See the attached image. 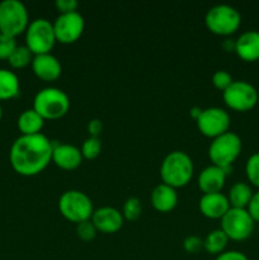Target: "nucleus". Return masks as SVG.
<instances>
[{"label": "nucleus", "instance_id": "obj_1", "mask_svg": "<svg viewBox=\"0 0 259 260\" xmlns=\"http://www.w3.org/2000/svg\"><path fill=\"white\" fill-rule=\"evenodd\" d=\"M53 144L43 134L20 135L10 146L9 161L17 174L35 177L52 161Z\"/></svg>", "mask_w": 259, "mask_h": 260}, {"label": "nucleus", "instance_id": "obj_2", "mask_svg": "<svg viewBox=\"0 0 259 260\" xmlns=\"http://www.w3.org/2000/svg\"><path fill=\"white\" fill-rule=\"evenodd\" d=\"M195 173L193 160L187 152L175 150L169 152L160 165V177L164 184L173 188L185 187Z\"/></svg>", "mask_w": 259, "mask_h": 260}, {"label": "nucleus", "instance_id": "obj_3", "mask_svg": "<svg viewBox=\"0 0 259 260\" xmlns=\"http://www.w3.org/2000/svg\"><path fill=\"white\" fill-rule=\"evenodd\" d=\"M33 109L43 119L62 118L70 109V98L62 89L47 86L38 91L33 98Z\"/></svg>", "mask_w": 259, "mask_h": 260}, {"label": "nucleus", "instance_id": "obj_4", "mask_svg": "<svg viewBox=\"0 0 259 260\" xmlns=\"http://www.w3.org/2000/svg\"><path fill=\"white\" fill-rule=\"evenodd\" d=\"M205 24L213 35L230 36L240 28L241 14L229 4L213 5L206 13Z\"/></svg>", "mask_w": 259, "mask_h": 260}, {"label": "nucleus", "instance_id": "obj_5", "mask_svg": "<svg viewBox=\"0 0 259 260\" xmlns=\"http://www.w3.org/2000/svg\"><path fill=\"white\" fill-rule=\"evenodd\" d=\"M243 150V142L235 132H226L211 141L208 147V157L216 167L230 169L233 162L240 155Z\"/></svg>", "mask_w": 259, "mask_h": 260}, {"label": "nucleus", "instance_id": "obj_6", "mask_svg": "<svg viewBox=\"0 0 259 260\" xmlns=\"http://www.w3.org/2000/svg\"><path fill=\"white\" fill-rule=\"evenodd\" d=\"M29 13L20 0H3L0 3V33L17 36L27 30Z\"/></svg>", "mask_w": 259, "mask_h": 260}, {"label": "nucleus", "instance_id": "obj_7", "mask_svg": "<svg viewBox=\"0 0 259 260\" xmlns=\"http://www.w3.org/2000/svg\"><path fill=\"white\" fill-rule=\"evenodd\" d=\"M58 211L66 220L78 225L83 221L90 220L94 207L89 196L81 190L70 189L63 192L58 198Z\"/></svg>", "mask_w": 259, "mask_h": 260}, {"label": "nucleus", "instance_id": "obj_8", "mask_svg": "<svg viewBox=\"0 0 259 260\" xmlns=\"http://www.w3.org/2000/svg\"><path fill=\"white\" fill-rule=\"evenodd\" d=\"M25 46L33 55L51 53L56 41L53 24L45 18H37L28 24L25 30Z\"/></svg>", "mask_w": 259, "mask_h": 260}, {"label": "nucleus", "instance_id": "obj_9", "mask_svg": "<svg viewBox=\"0 0 259 260\" xmlns=\"http://www.w3.org/2000/svg\"><path fill=\"white\" fill-rule=\"evenodd\" d=\"M254 226L255 221L251 218L246 208L231 207L221 218L220 229L225 233L229 240L244 241L250 238L254 231Z\"/></svg>", "mask_w": 259, "mask_h": 260}, {"label": "nucleus", "instance_id": "obj_10", "mask_svg": "<svg viewBox=\"0 0 259 260\" xmlns=\"http://www.w3.org/2000/svg\"><path fill=\"white\" fill-rule=\"evenodd\" d=\"M258 90L253 84L245 80H234L226 90L222 99L229 108L236 112H248L258 104Z\"/></svg>", "mask_w": 259, "mask_h": 260}, {"label": "nucleus", "instance_id": "obj_11", "mask_svg": "<svg viewBox=\"0 0 259 260\" xmlns=\"http://www.w3.org/2000/svg\"><path fill=\"white\" fill-rule=\"evenodd\" d=\"M197 128L203 136L216 139L221 135L230 131V114L220 107H210L201 112L200 117L196 119Z\"/></svg>", "mask_w": 259, "mask_h": 260}, {"label": "nucleus", "instance_id": "obj_12", "mask_svg": "<svg viewBox=\"0 0 259 260\" xmlns=\"http://www.w3.org/2000/svg\"><path fill=\"white\" fill-rule=\"evenodd\" d=\"M52 24L56 41L63 45L76 42L85 29V20L79 12L60 14Z\"/></svg>", "mask_w": 259, "mask_h": 260}, {"label": "nucleus", "instance_id": "obj_13", "mask_svg": "<svg viewBox=\"0 0 259 260\" xmlns=\"http://www.w3.org/2000/svg\"><path fill=\"white\" fill-rule=\"evenodd\" d=\"M90 220L98 230V233L102 234L117 233V231L121 230L124 222L121 211L114 207H109V206H104V207L94 210Z\"/></svg>", "mask_w": 259, "mask_h": 260}, {"label": "nucleus", "instance_id": "obj_14", "mask_svg": "<svg viewBox=\"0 0 259 260\" xmlns=\"http://www.w3.org/2000/svg\"><path fill=\"white\" fill-rule=\"evenodd\" d=\"M33 74L38 79L43 81H55L57 80L62 73V66L58 58L53 56L52 53H42V55H36L33 57L32 63Z\"/></svg>", "mask_w": 259, "mask_h": 260}, {"label": "nucleus", "instance_id": "obj_15", "mask_svg": "<svg viewBox=\"0 0 259 260\" xmlns=\"http://www.w3.org/2000/svg\"><path fill=\"white\" fill-rule=\"evenodd\" d=\"M229 169L208 165L198 175V188L202 190L203 194L208 193H218L225 187L226 178H228Z\"/></svg>", "mask_w": 259, "mask_h": 260}, {"label": "nucleus", "instance_id": "obj_16", "mask_svg": "<svg viewBox=\"0 0 259 260\" xmlns=\"http://www.w3.org/2000/svg\"><path fill=\"white\" fill-rule=\"evenodd\" d=\"M201 213L205 217L212 218V220H221L231 208L228 197L223 193H208L202 194L198 202Z\"/></svg>", "mask_w": 259, "mask_h": 260}, {"label": "nucleus", "instance_id": "obj_17", "mask_svg": "<svg viewBox=\"0 0 259 260\" xmlns=\"http://www.w3.org/2000/svg\"><path fill=\"white\" fill-rule=\"evenodd\" d=\"M83 155L79 147L71 144L53 145L52 162L62 170H75L83 162Z\"/></svg>", "mask_w": 259, "mask_h": 260}, {"label": "nucleus", "instance_id": "obj_18", "mask_svg": "<svg viewBox=\"0 0 259 260\" xmlns=\"http://www.w3.org/2000/svg\"><path fill=\"white\" fill-rule=\"evenodd\" d=\"M234 51L241 60L246 62H254L259 60V32L258 30H245L235 41Z\"/></svg>", "mask_w": 259, "mask_h": 260}, {"label": "nucleus", "instance_id": "obj_19", "mask_svg": "<svg viewBox=\"0 0 259 260\" xmlns=\"http://www.w3.org/2000/svg\"><path fill=\"white\" fill-rule=\"evenodd\" d=\"M178 200L179 198H178L177 189L164 183L157 184L150 196L152 207L160 213H168L174 210L178 205Z\"/></svg>", "mask_w": 259, "mask_h": 260}, {"label": "nucleus", "instance_id": "obj_20", "mask_svg": "<svg viewBox=\"0 0 259 260\" xmlns=\"http://www.w3.org/2000/svg\"><path fill=\"white\" fill-rule=\"evenodd\" d=\"M43 124H45V119L33 108L23 111L19 114L17 121L18 129L20 131V134L25 135V136H28V135L41 134V131L43 128Z\"/></svg>", "mask_w": 259, "mask_h": 260}, {"label": "nucleus", "instance_id": "obj_21", "mask_svg": "<svg viewBox=\"0 0 259 260\" xmlns=\"http://www.w3.org/2000/svg\"><path fill=\"white\" fill-rule=\"evenodd\" d=\"M254 192L245 182H236L231 185L228 193L229 203L233 208H248Z\"/></svg>", "mask_w": 259, "mask_h": 260}, {"label": "nucleus", "instance_id": "obj_22", "mask_svg": "<svg viewBox=\"0 0 259 260\" xmlns=\"http://www.w3.org/2000/svg\"><path fill=\"white\" fill-rule=\"evenodd\" d=\"M20 90L19 78L8 69H0V101H9L18 96Z\"/></svg>", "mask_w": 259, "mask_h": 260}, {"label": "nucleus", "instance_id": "obj_23", "mask_svg": "<svg viewBox=\"0 0 259 260\" xmlns=\"http://www.w3.org/2000/svg\"><path fill=\"white\" fill-rule=\"evenodd\" d=\"M228 243L229 238L225 235V233L221 229H216V230L208 233V235L203 239V249L208 254L217 256L218 254L225 251Z\"/></svg>", "mask_w": 259, "mask_h": 260}, {"label": "nucleus", "instance_id": "obj_24", "mask_svg": "<svg viewBox=\"0 0 259 260\" xmlns=\"http://www.w3.org/2000/svg\"><path fill=\"white\" fill-rule=\"evenodd\" d=\"M35 55L32 53V51L27 47V46H19L15 48L14 52L12 53L9 58H8V62L12 66L13 69H23L27 68L28 65H30L33 61Z\"/></svg>", "mask_w": 259, "mask_h": 260}, {"label": "nucleus", "instance_id": "obj_25", "mask_svg": "<svg viewBox=\"0 0 259 260\" xmlns=\"http://www.w3.org/2000/svg\"><path fill=\"white\" fill-rule=\"evenodd\" d=\"M141 213H142L141 201L136 197L127 198L126 202L123 203V208H122V215H123L124 220L136 221L139 220Z\"/></svg>", "mask_w": 259, "mask_h": 260}, {"label": "nucleus", "instance_id": "obj_26", "mask_svg": "<svg viewBox=\"0 0 259 260\" xmlns=\"http://www.w3.org/2000/svg\"><path fill=\"white\" fill-rule=\"evenodd\" d=\"M81 155L84 159L94 160L101 155L102 151V142L99 137H91L89 136L88 139L84 140L83 145H81Z\"/></svg>", "mask_w": 259, "mask_h": 260}, {"label": "nucleus", "instance_id": "obj_27", "mask_svg": "<svg viewBox=\"0 0 259 260\" xmlns=\"http://www.w3.org/2000/svg\"><path fill=\"white\" fill-rule=\"evenodd\" d=\"M245 173L249 183L259 188V152H254L248 157L245 164Z\"/></svg>", "mask_w": 259, "mask_h": 260}, {"label": "nucleus", "instance_id": "obj_28", "mask_svg": "<svg viewBox=\"0 0 259 260\" xmlns=\"http://www.w3.org/2000/svg\"><path fill=\"white\" fill-rule=\"evenodd\" d=\"M17 47L15 37L0 33V60H8Z\"/></svg>", "mask_w": 259, "mask_h": 260}, {"label": "nucleus", "instance_id": "obj_29", "mask_svg": "<svg viewBox=\"0 0 259 260\" xmlns=\"http://www.w3.org/2000/svg\"><path fill=\"white\" fill-rule=\"evenodd\" d=\"M98 230L95 229L91 220L83 221V222L76 225V235L84 241H91L96 236Z\"/></svg>", "mask_w": 259, "mask_h": 260}, {"label": "nucleus", "instance_id": "obj_30", "mask_svg": "<svg viewBox=\"0 0 259 260\" xmlns=\"http://www.w3.org/2000/svg\"><path fill=\"white\" fill-rule=\"evenodd\" d=\"M234 79L231 74L226 70H218L212 75V84L218 90L223 91L233 84Z\"/></svg>", "mask_w": 259, "mask_h": 260}, {"label": "nucleus", "instance_id": "obj_31", "mask_svg": "<svg viewBox=\"0 0 259 260\" xmlns=\"http://www.w3.org/2000/svg\"><path fill=\"white\" fill-rule=\"evenodd\" d=\"M183 248L188 254H197L203 249V239L200 236L190 235L187 236L183 241Z\"/></svg>", "mask_w": 259, "mask_h": 260}, {"label": "nucleus", "instance_id": "obj_32", "mask_svg": "<svg viewBox=\"0 0 259 260\" xmlns=\"http://www.w3.org/2000/svg\"><path fill=\"white\" fill-rule=\"evenodd\" d=\"M55 7L60 14H66V13L78 12L79 3L76 0H56Z\"/></svg>", "mask_w": 259, "mask_h": 260}, {"label": "nucleus", "instance_id": "obj_33", "mask_svg": "<svg viewBox=\"0 0 259 260\" xmlns=\"http://www.w3.org/2000/svg\"><path fill=\"white\" fill-rule=\"evenodd\" d=\"M246 210H248V212L250 213L251 218H253L255 222H259V190L253 194L250 203H249Z\"/></svg>", "mask_w": 259, "mask_h": 260}, {"label": "nucleus", "instance_id": "obj_34", "mask_svg": "<svg viewBox=\"0 0 259 260\" xmlns=\"http://www.w3.org/2000/svg\"><path fill=\"white\" fill-rule=\"evenodd\" d=\"M216 260H249L248 256L239 250H225L223 253L218 254Z\"/></svg>", "mask_w": 259, "mask_h": 260}, {"label": "nucleus", "instance_id": "obj_35", "mask_svg": "<svg viewBox=\"0 0 259 260\" xmlns=\"http://www.w3.org/2000/svg\"><path fill=\"white\" fill-rule=\"evenodd\" d=\"M102 131H103V123L99 118H93L88 123V132L91 137H99Z\"/></svg>", "mask_w": 259, "mask_h": 260}, {"label": "nucleus", "instance_id": "obj_36", "mask_svg": "<svg viewBox=\"0 0 259 260\" xmlns=\"http://www.w3.org/2000/svg\"><path fill=\"white\" fill-rule=\"evenodd\" d=\"M201 112H202V108H200V107H193V108L190 109L189 114H190V117H192V118L197 119L198 117H200Z\"/></svg>", "mask_w": 259, "mask_h": 260}, {"label": "nucleus", "instance_id": "obj_37", "mask_svg": "<svg viewBox=\"0 0 259 260\" xmlns=\"http://www.w3.org/2000/svg\"><path fill=\"white\" fill-rule=\"evenodd\" d=\"M2 118H3V108L2 106H0V121H2Z\"/></svg>", "mask_w": 259, "mask_h": 260}, {"label": "nucleus", "instance_id": "obj_38", "mask_svg": "<svg viewBox=\"0 0 259 260\" xmlns=\"http://www.w3.org/2000/svg\"><path fill=\"white\" fill-rule=\"evenodd\" d=\"M258 104H259V96H258Z\"/></svg>", "mask_w": 259, "mask_h": 260}]
</instances>
